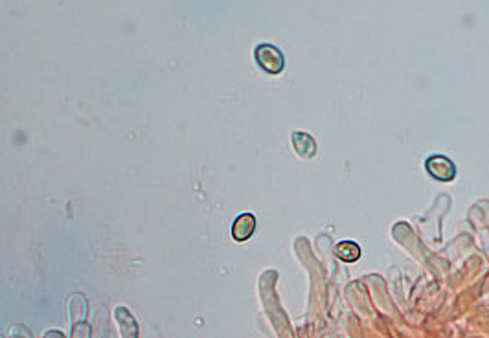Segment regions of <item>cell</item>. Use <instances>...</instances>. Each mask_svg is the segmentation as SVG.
I'll return each mask as SVG.
<instances>
[{
    "instance_id": "cell-5",
    "label": "cell",
    "mask_w": 489,
    "mask_h": 338,
    "mask_svg": "<svg viewBox=\"0 0 489 338\" xmlns=\"http://www.w3.org/2000/svg\"><path fill=\"white\" fill-rule=\"evenodd\" d=\"M335 254L340 261H346V263H355L359 258H361V247L357 243L353 241H342L335 247Z\"/></svg>"
},
{
    "instance_id": "cell-4",
    "label": "cell",
    "mask_w": 489,
    "mask_h": 338,
    "mask_svg": "<svg viewBox=\"0 0 489 338\" xmlns=\"http://www.w3.org/2000/svg\"><path fill=\"white\" fill-rule=\"evenodd\" d=\"M293 145L296 153L304 158H311L317 155V143L313 140L311 134L307 132H294L293 134Z\"/></svg>"
},
{
    "instance_id": "cell-2",
    "label": "cell",
    "mask_w": 489,
    "mask_h": 338,
    "mask_svg": "<svg viewBox=\"0 0 489 338\" xmlns=\"http://www.w3.org/2000/svg\"><path fill=\"white\" fill-rule=\"evenodd\" d=\"M425 169L438 182H453L456 178V166L449 156L432 155L425 160Z\"/></svg>"
},
{
    "instance_id": "cell-3",
    "label": "cell",
    "mask_w": 489,
    "mask_h": 338,
    "mask_svg": "<svg viewBox=\"0 0 489 338\" xmlns=\"http://www.w3.org/2000/svg\"><path fill=\"white\" fill-rule=\"evenodd\" d=\"M256 232V217L252 213H241L239 217L234 221L232 226V235L236 241H247L252 237V234Z\"/></svg>"
},
{
    "instance_id": "cell-1",
    "label": "cell",
    "mask_w": 489,
    "mask_h": 338,
    "mask_svg": "<svg viewBox=\"0 0 489 338\" xmlns=\"http://www.w3.org/2000/svg\"><path fill=\"white\" fill-rule=\"evenodd\" d=\"M254 58L267 74H280L285 69V58L282 50L274 45H267V43L258 45L254 50Z\"/></svg>"
}]
</instances>
